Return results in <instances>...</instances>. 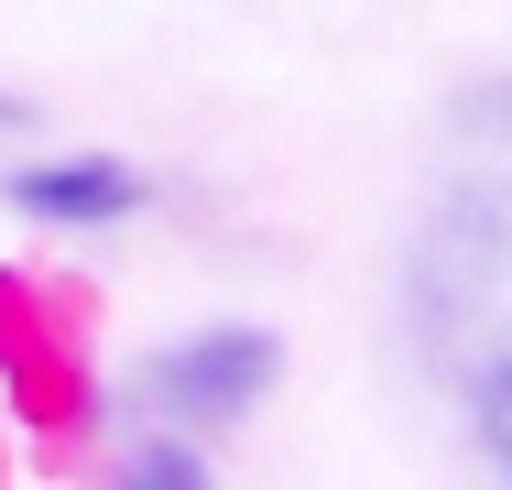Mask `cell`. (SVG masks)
Wrapping results in <instances>:
<instances>
[{
    "instance_id": "cell-1",
    "label": "cell",
    "mask_w": 512,
    "mask_h": 490,
    "mask_svg": "<svg viewBox=\"0 0 512 490\" xmlns=\"http://www.w3.org/2000/svg\"><path fill=\"white\" fill-rule=\"evenodd\" d=\"M262 382H273V338L262 327H207V338L153 360V392L186 403V414H240V403H262Z\"/></svg>"
},
{
    "instance_id": "cell-2",
    "label": "cell",
    "mask_w": 512,
    "mask_h": 490,
    "mask_svg": "<svg viewBox=\"0 0 512 490\" xmlns=\"http://www.w3.org/2000/svg\"><path fill=\"white\" fill-rule=\"evenodd\" d=\"M11 196H22L33 218H55V229H109V218L142 207V175H131V164H22Z\"/></svg>"
},
{
    "instance_id": "cell-3",
    "label": "cell",
    "mask_w": 512,
    "mask_h": 490,
    "mask_svg": "<svg viewBox=\"0 0 512 490\" xmlns=\"http://www.w3.org/2000/svg\"><path fill=\"white\" fill-rule=\"evenodd\" d=\"M480 447L512 469V349L491 360V382H480Z\"/></svg>"
}]
</instances>
